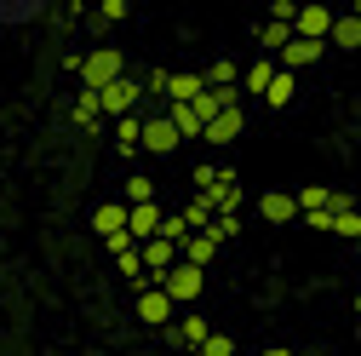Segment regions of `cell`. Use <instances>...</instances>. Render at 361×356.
<instances>
[{
    "label": "cell",
    "mask_w": 361,
    "mask_h": 356,
    "mask_svg": "<svg viewBox=\"0 0 361 356\" xmlns=\"http://www.w3.org/2000/svg\"><path fill=\"white\" fill-rule=\"evenodd\" d=\"M75 81L86 86V93H109L115 81H126V58H121V47H92V52H80Z\"/></svg>",
    "instance_id": "obj_1"
},
{
    "label": "cell",
    "mask_w": 361,
    "mask_h": 356,
    "mask_svg": "<svg viewBox=\"0 0 361 356\" xmlns=\"http://www.w3.org/2000/svg\"><path fill=\"white\" fill-rule=\"evenodd\" d=\"M195 196H207L218 207V218L224 213H241V184H235L230 167H195Z\"/></svg>",
    "instance_id": "obj_2"
},
{
    "label": "cell",
    "mask_w": 361,
    "mask_h": 356,
    "mask_svg": "<svg viewBox=\"0 0 361 356\" xmlns=\"http://www.w3.org/2000/svg\"><path fill=\"white\" fill-rule=\"evenodd\" d=\"M155 287H166V299H172V304H195V299H201V287H207V271H195V264L178 259Z\"/></svg>",
    "instance_id": "obj_3"
},
{
    "label": "cell",
    "mask_w": 361,
    "mask_h": 356,
    "mask_svg": "<svg viewBox=\"0 0 361 356\" xmlns=\"http://www.w3.org/2000/svg\"><path fill=\"white\" fill-rule=\"evenodd\" d=\"M333 23H338V12L327 6V0H304V6H298V35L304 40H333Z\"/></svg>",
    "instance_id": "obj_4"
},
{
    "label": "cell",
    "mask_w": 361,
    "mask_h": 356,
    "mask_svg": "<svg viewBox=\"0 0 361 356\" xmlns=\"http://www.w3.org/2000/svg\"><path fill=\"white\" fill-rule=\"evenodd\" d=\"M98 98H104V115H109V121H126L149 93H144V81H132V75H126V81H115L109 93H98Z\"/></svg>",
    "instance_id": "obj_5"
},
{
    "label": "cell",
    "mask_w": 361,
    "mask_h": 356,
    "mask_svg": "<svg viewBox=\"0 0 361 356\" xmlns=\"http://www.w3.org/2000/svg\"><path fill=\"white\" fill-rule=\"evenodd\" d=\"M178 144H184V132L172 126V115H166V109L144 115V150H149V155H172Z\"/></svg>",
    "instance_id": "obj_6"
},
{
    "label": "cell",
    "mask_w": 361,
    "mask_h": 356,
    "mask_svg": "<svg viewBox=\"0 0 361 356\" xmlns=\"http://www.w3.org/2000/svg\"><path fill=\"white\" fill-rule=\"evenodd\" d=\"M92 230L104 236V247H109V242H121V236H132V207H126L121 196H115V201H104V207L92 213Z\"/></svg>",
    "instance_id": "obj_7"
},
{
    "label": "cell",
    "mask_w": 361,
    "mask_h": 356,
    "mask_svg": "<svg viewBox=\"0 0 361 356\" xmlns=\"http://www.w3.org/2000/svg\"><path fill=\"white\" fill-rule=\"evenodd\" d=\"M138 322H149V328H161V333L178 322V304L166 299V287H144V293H138Z\"/></svg>",
    "instance_id": "obj_8"
},
{
    "label": "cell",
    "mask_w": 361,
    "mask_h": 356,
    "mask_svg": "<svg viewBox=\"0 0 361 356\" xmlns=\"http://www.w3.org/2000/svg\"><path fill=\"white\" fill-rule=\"evenodd\" d=\"M258 218H264V225H293V218H304V213H298L293 190H264L258 196Z\"/></svg>",
    "instance_id": "obj_9"
},
{
    "label": "cell",
    "mask_w": 361,
    "mask_h": 356,
    "mask_svg": "<svg viewBox=\"0 0 361 356\" xmlns=\"http://www.w3.org/2000/svg\"><path fill=\"white\" fill-rule=\"evenodd\" d=\"M207 93V75H195V69H172L166 75V98H161V109L166 104H195Z\"/></svg>",
    "instance_id": "obj_10"
},
{
    "label": "cell",
    "mask_w": 361,
    "mask_h": 356,
    "mask_svg": "<svg viewBox=\"0 0 361 356\" xmlns=\"http://www.w3.org/2000/svg\"><path fill=\"white\" fill-rule=\"evenodd\" d=\"M276 75H281V64L258 52V58H252V64L241 69V93H252V98H264V93H269V81H276Z\"/></svg>",
    "instance_id": "obj_11"
},
{
    "label": "cell",
    "mask_w": 361,
    "mask_h": 356,
    "mask_svg": "<svg viewBox=\"0 0 361 356\" xmlns=\"http://www.w3.org/2000/svg\"><path fill=\"white\" fill-rule=\"evenodd\" d=\"M161 230H166V213H161V201L132 207V236H138V247H144V242H155Z\"/></svg>",
    "instance_id": "obj_12"
},
{
    "label": "cell",
    "mask_w": 361,
    "mask_h": 356,
    "mask_svg": "<svg viewBox=\"0 0 361 356\" xmlns=\"http://www.w3.org/2000/svg\"><path fill=\"white\" fill-rule=\"evenodd\" d=\"M322 52H327V40H304V35H293V47H287V52H281L276 64L298 75V69H310V64H315V58H322Z\"/></svg>",
    "instance_id": "obj_13"
},
{
    "label": "cell",
    "mask_w": 361,
    "mask_h": 356,
    "mask_svg": "<svg viewBox=\"0 0 361 356\" xmlns=\"http://www.w3.org/2000/svg\"><path fill=\"white\" fill-rule=\"evenodd\" d=\"M333 236L361 242V207H355V196H344V190H338V207H333Z\"/></svg>",
    "instance_id": "obj_14"
},
{
    "label": "cell",
    "mask_w": 361,
    "mask_h": 356,
    "mask_svg": "<svg viewBox=\"0 0 361 356\" xmlns=\"http://www.w3.org/2000/svg\"><path fill=\"white\" fill-rule=\"evenodd\" d=\"M327 47H344V52H355V47H361V0H355L350 12H338V23H333V40H327Z\"/></svg>",
    "instance_id": "obj_15"
},
{
    "label": "cell",
    "mask_w": 361,
    "mask_h": 356,
    "mask_svg": "<svg viewBox=\"0 0 361 356\" xmlns=\"http://www.w3.org/2000/svg\"><path fill=\"white\" fill-rule=\"evenodd\" d=\"M333 207H338V190H333V184H304V190H298V213H304V218L333 213Z\"/></svg>",
    "instance_id": "obj_16"
},
{
    "label": "cell",
    "mask_w": 361,
    "mask_h": 356,
    "mask_svg": "<svg viewBox=\"0 0 361 356\" xmlns=\"http://www.w3.org/2000/svg\"><path fill=\"white\" fill-rule=\"evenodd\" d=\"M166 333H172V345H190V350H201V345L212 339V328H207V316H178V322H172Z\"/></svg>",
    "instance_id": "obj_17"
},
{
    "label": "cell",
    "mask_w": 361,
    "mask_h": 356,
    "mask_svg": "<svg viewBox=\"0 0 361 356\" xmlns=\"http://www.w3.org/2000/svg\"><path fill=\"white\" fill-rule=\"evenodd\" d=\"M241 126H247V109H224V115L207 126V144H218V150H224V144H235V138H241Z\"/></svg>",
    "instance_id": "obj_18"
},
{
    "label": "cell",
    "mask_w": 361,
    "mask_h": 356,
    "mask_svg": "<svg viewBox=\"0 0 361 356\" xmlns=\"http://www.w3.org/2000/svg\"><path fill=\"white\" fill-rule=\"evenodd\" d=\"M218 247H224V242H218V230H201V236H190V242H184V264L207 271V264L218 259Z\"/></svg>",
    "instance_id": "obj_19"
},
{
    "label": "cell",
    "mask_w": 361,
    "mask_h": 356,
    "mask_svg": "<svg viewBox=\"0 0 361 356\" xmlns=\"http://www.w3.org/2000/svg\"><path fill=\"white\" fill-rule=\"evenodd\" d=\"M47 12H52L47 0H0V23H35Z\"/></svg>",
    "instance_id": "obj_20"
},
{
    "label": "cell",
    "mask_w": 361,
    "mask_h": 356,
    "mask_svg": "<svg viewBox=\"0 0 361 356\" xmlns=\"http://www.w3.org/2000/svg\"><path fill=\"white\" fill-rule=\"evenodd\" d=\"M69 121H75V126H98V121H104V98L80 86V93H75V104H69Z\"/></svg>",
    "instance_id": "obj_21"
},
{
    "label": "cell",
    "mask_w": 361,
    "mask_h": 356,
    "mask_svg": "<svg viewBox=\"0 0 361 356\" xmlns=\"http://www.w3.org/2000/svg\"><path fill=\"white\" fill-rule=\"evenodd\" d=\"M166 115H172V126L184 132V138H207V121H201L195 104H166Z\"/></svg>",
    "instance_id": "obj_22"
},
{
    "label": "cell",
    "mask_w": 361,
    "mask_h": 356,
    "mask_svg": "<svg viewBox=\"0 0 361 356\" xmlns=\"http://www.w3.org/2000/svg\"><path fill=\"white\" fill-rule=\"evenodd\" d=\"M293 98H298V75H293V69H281L276 81H269V93H264V104H269V109H287Z\"/></svg>",
    "instance_id": "obj_23"
},
{
    "label": "cell",
    "mask_w": 361,
    "mask_h": 356,
    "mask_svg": "<svg viewBox=\"0 0 361 356\" xmlns=\"http://www.w3.org/2000/svg\"><path fill=\"white\" fill-rule=\"evenodd\" d=\"M184 225H190V236H201V230H212V225H218V207H212L207 196H195V201L184 207Z\"/></svg>",
    "instance_id": "obj_24"
},
{
    "label": "cell",
    "mask_w": 361,
    "mask_h": 356,
    "mask_svg": "<svg viewBox=\"0 0 361 356\" xmlns=\"http://www.w3.org/2000/svg\"><path fill=\"white\" fill-rule=\"evenodd\" d=\"M115 150H144V115L115 121Z\"/></svg>",
    "instance_id": "obj_25"
},
{
    "label": "cell",
    "mask_w": 361,
    "mask_h": 356,
    "mask_svg": "<svg viewBox=\"0 0 361 356\" xmlns=\"http://www.w3.org/2000/svg\"><path fill=\"white\" fill-rule=\"evenodd\" d=\"M121 201H126V207H144V201H155V184H149L144 172H132L126 184H121Z\"/></svg>",
    "instance_id": "obj_26"
},
{
    "label": "cell",
    "mask_w": 361,
    "mask_h": 356,
    "mask_svg": "<svg viewBox=\"0 0 361 356\" xmlns=\"http://www.w3.org/2000/svg\"><path fill=\"white\" fill-rule=\"evenodd\" d=\"M207 86H241V69H235V58H212V69H207Z\"/></svg>",
    "instance_id": "obj_27"
},
{
    "label": "cell",
    "mask_w": 361,
    "mask_h": 356,
    "mask_svg": "<svg viewBox=\"0 0 361 356\" xmlns=\"http://www.w3.org/2000/svg\"><path fill=\"white\" fill-rule=\"evenodd\" d=\"M201 356H235V339H230V333H212V339L201 345Z\"/></svg>",
    "instance_id": "obj_28"
},
{
    "label": "cell",
    "mask_w": 361,
    "mask_h": 356,
    "mask_svg": "<svg viewBox=\"0 0 361 356\" xmlns=\"http://www.w3.org/2000/svg\"><path fill=\"white\" fill-rule=\"evenodd\" d=\"M92 18H98V23H121V18H126V0H104Z\"/></svg>",
    "instance_id": "obj_29"
},
{
    "label": "cell",
    "mask_w": 361,
    "mask_h": 356,
    "mask_svg": "<svg viewBox=\"0 0 361 356\" xmlns=\"http://www.w3.org/2000/svg\"><path fill=\"white\" fill-rule=\"evenodd\" d=\"M212 230H218V242H230V236L241 230V218H235V213H224V218H218V225H212Z\"/></svg>",
    "instance_id": "obj_30"
},
{
    "label": "cell",
    "mask_w": 361,
    "mask_h": 356,
    "mask_svg": "<svg viewBox=\"0 0 361 356\" xmlns=\"http://www.w3.org/2000/svg\"><path fill=\"white\" fill-rule=\"evenodd\" d=\"M258 356H293V350H287V345H269V350H258Z\"/></svg>",
    "instance_id": "obj_31"
}]
</instances>
